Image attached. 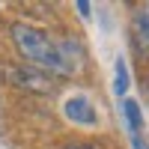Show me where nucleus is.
Listing matches in <instances>:
<instances>
[{
	"mask_svg": "<svg viewBox=\"0 0 149 149\" xmlns=\"http://www.w3.org/2000/svg\"><path fill=\"white\" fill-rule=\"evenodd\" d=\"M78 9H81V15H90V3L86 0H78Z\"/></svg>",
	"mask_w": 149,
	"mask_h": 149,
	"instance_id": "obj_7",
	"label": "nucleus"
},
{
	"mask_svg": "<svg viewBox=\"0 0 149 149\" xmlns=\"http://www.w3.org/2000/svg\"><path fill=\"white\" fill-rule=\"evenodd\" d=\"M63 113H66V119H72L74 125H95L98 122V110H95V104L90 102L86 95H69L66 102H63Z\"/></svg>",
	"mask_w": 149,
	"mask_h": 149,
	"instance_id": "obj_2",
	"label": "nucleus"
},
{
	"mask_svg": "<svg viewBox=\"0 0 149 149\" xmlns=\"http://www.w3.org/2000/svg\"><path fill=\"white\" fill-rule=\"evenodd\" d=\"M122 116L128 122V137L143 134V113H140V104L134 98H122Z\"/></svg>",
	"mask_w": 149,
	"mask_h": 149,
	"instance_id": "obj_4",
	"label": "nucleus"
},
{
	"mask_svg": "<svg viewBox=\"0 0 149 149\" xmlns=\"http://www.w3.org/2000/svg\"><path fill=\"white\" fill-rule=\"evenodd\" d=\"M131 36H134V45H137V51L149 54V18L143 12H137L131 21Z\"/></svg>",
	"mask_w": 149,
	"mask_h": 149,
	"instance_id": "obj_5",
	"label": "nucleus"
},
{
	"mask_svg": "<svg viewBox=\"0 0 149 149\" xmlns=\"http://www.w3.org/2000/svg\"><path fill=\"white\" fill-rule=\"evenodd\" d=\"M146 95H149V78H146Z\"/></svg>",
	"mask_w": 149,
	"mask_h": 149,
	"instance_id": "obj_10",
	"label": "nucleus"
},
{
	"mask_svg": "<svg viewBox=\"0 0 149 149\" xmlns=\"http://www.w3.org/2000/svg\"><path fill=\"white\" fill-rule=\"evenodd\" d=\"M6 74H12V84H21V86H30V90H48V78L39 72H27V69H15V66H6Z\"/></svg>",
	"mask_w": 149,
	"mask_h": 149,
	"instance_id": "obj_3",
	"label": "nucleus"
},
{
	"mask_svg": "<svg viewBox=\"0 0 149 149\" xmlns=\"http://www.w3.org/2000/svg\"><path fill=\"white\" fill-rule=\"evenodd\" d=\"M63 149H98V146H63Z\"/></svg>",
	"mask_w": 149,
	"mask_h": 149,
	"instance_id": "obj_8",
	"label": "nucleus"
},
{
	"mask_svg": "<svg viewBox=\"0 0 149 149\" xmlns=\"http://www.w3.org/2000/svg\"><path fill=\"white\" fill-rule=\"evenodd\" d=\"M125 90H128V66H125V60H116V81H113V93L122 98L125 95Z\"/></svg>",
	"mask_w": 149,
	"mask_h": 149,
	"instance_id": "obj_6",
	"label": "nucleus"
},
{
	"mask_svg": "<svg viewBox=\"0 0 149 149\" xmlns=\"http://www.w3.org/2000/svg\"><path fill=\"white\" fill-rule=\"evenodd\" d=\"M140 12H143V15H146V18H149V3H146V6H143V9H140Z\"/></svg>",
	"mask_w": 149,
	"mask_h": 149,
	"instance_id": "obj_9",
	"label": "nucleus"
},
{
	"mask_svg": "<svg viewBox=\"0 0 149 149\" xmlns=\"http://www.w3.org/2000/svg\"><path fill=\"white\" fill-rule=\"evenodd\" d=\"M12 45L21 54L24 63L42 69L48 74H69L72 63L63 51V45L54 42L45 30L33 27V24H12Z\"/></svg>",
	"mask_w": 149,
	"mask_h": 149,
	"instance_id": "obj_1",
	"label": "nucleus"
}]
</instances>
